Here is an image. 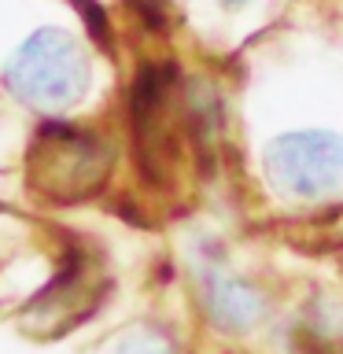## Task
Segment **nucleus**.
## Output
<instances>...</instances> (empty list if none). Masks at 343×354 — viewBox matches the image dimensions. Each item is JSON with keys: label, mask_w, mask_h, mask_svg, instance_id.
I'll list each match as a JSON object with an SVG mask.
<instances>
[{"label": "nucleus", "mask_w": 343, "mask_h": 354, "mask_svg": "<svg viewBox=\"0 0 343 354\" xmlns=\"http://www.w3.org/2000/svg\"><path fill=\"white\" fill-rule=\"evenodd\" d=\"M11 96L33 111H71L89 88V59L74 33L59 26L33 30L4 66Z\"/></svg>", "instance_id": "obj_1"}, {"label": "nucleus", "mask_w": 343, "mask_h": 354, "mask_svg": "<svg viewBox=\"0 0 343 354\" xmlns=\"http://www.w3.org/2000/svg\"><path fill=\"white\" fill-rule=\"evenodd\" d=\"M111 170V151L93 137L89 129L66 126V122H48L41 126L37 140L30 144L26 174L30 188L52 203H77L89 199L104 185Z\"/></svg>", "instance_id": "obj_2"}, {"label": "nucleus", "mask_w": 343, "mask_h": 354, "mask_svg": "<svg viewBox=\"0 0 343 354\" xmlns=\"http://www.w3.org/2000/svg\"><path fill=\"white\" fill-rule=\"evenodd\" d=\"M266 177L284 199H321L343 181V140L336 133H288L266 148Z\"/></svg>", "instance_id": "obj_3"}, {"label": "nucleus", "mask_w": 343, "mask_h": 354, "mask_svg": "<svg viewBox=\"0 0 343 354\" xmlns=\"http://www.w3.org/2000/svg\"><path fill=\"white\" fill-rule=\"evenodd\" d=\"M203 303H207V314L218 321V328H232V332L254 325L262 314L259 295L240 277L218 270V266L203 270Z\"/></svg>", "instance_id": "obj_4"}, {"label": "nucleus", "mask_w": 343, "mask_h": 354, "mask_svg": "<svg viewBox=\"0 0 343 354\" xmlns=\"http://www.w3.org/2000/svg\"><path fill=\"white\" fill-rule=\"evenodd\" d=\"M118 354H170V347H166V339L155 336V332H140V336H129L122 343Z\"/></svg>", "instance_id": "obj_5"}, {"label": "nucleus", "mask_w": 343, "mask_h": 354, "mask_svg": "<svg viewBox=\"0 0 343 354\" xmlns=\"http://www.w3.org/2000/svg\"><path fill=\"white\" fill-rule=\"evenodd\" d=\"M225 4H232V8H237V4H243V0H225Z\"/></svg>", "instance_id": "obj_6"}]
</instances>
